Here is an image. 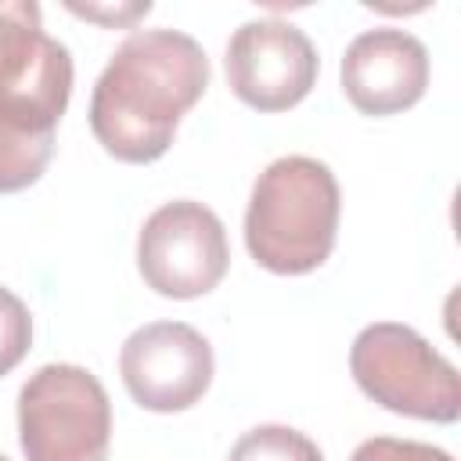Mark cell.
<instances>
[{
	"label": "cell",
	"instance_id": "1",
	"mask_svg": "<svg viewBox=\"0 0 461 461\" xmlns=\"http://www.w3.org/2000/svg\"><path fill=\"white\" fill-rule=\"evenodd\" d=\"M209 86L202 43L180 29L130 32L90 94V130L97 144L130 166L155 162L169 151L180 115Z\"/></svg>",
	"mask_w": 461,
	"mask_h": 461
},
{
	"label": "cell",
	"instance_id": "2",
	"mask_svg": "<svg viewBox=\"0 0 461 461\" xmlns=\"http://www.w3.org/2000/svg\"><path fill=\"white\" fill-rule=\"evenodd\" d=\"M339 209V180L324 162L281 155L252 184L245 245L270 274H310L335 249Z\"/></svg>",
	"mask_w": 461,
	"mask_h": 461
},
{
	"label": "cell",
	"instance_id": "3",
	"mask_svg": "<svg viewBox=\"0 0 461 461\" xmlns=\"http://www.w3.org/2000/svg\"><path fill=\"white\" fill-rule=\"evenodd\" d=\"M357 385L385 411L450 425L461 414L457 367L411 324H367L349 349Z\"/></svg>",
	"mask_w": 461,
	"mask_h": 461
},
{
	"label": "cell",
	"instance_id": "4",
	"mask_svg": "<svg viewBox=\"0 0 461 461\" xmlns=\"http://www.w3.org/2000/svg\"><path fill=\"white\" fill-rule=\"evenodd\" d=\"M18 443L25 461H104L112 403L79 364H43L18 389Z\"/></svg>",
	"mask_w": 461,
	"mask_h": 461
},
{
	"label": "cell",
	"instance_id": "5",
	"mask_svg": "<svg viewBox=\"0 0 461 461\" xmlns=\"http://www.w3.org/2000/svg\"><path fill=\"white\" fill-rule=\"evenodd\" d=\"M230 267L220 216L191 198L158 205L137 234V270L166 299H198L212 292Z\"/></svg>",
	"mask_w": 461,
	"mask_h": 461
},
{
	"label": "cell",
	"instance_id": "6",
	"mask_svg": "<svg viewBox=\"0 0 461 461\" xmlns=\"http://www.w3.org/2000/svg\"><path fill=\"white\" fill-rule=\"evenodd\" d=\"M72 94V54L43 32L36 0H0V112L58 130Z\"/></svg>",
	"mask_w": 461,
	"mask_h": 461
},
{
	"label": "cell",
	"instance_id": "7",
	"mask_svg": "<svg viewBox=\"0 0 461 461\" xmlns=\"http://www.w3.org/2000/svg\"><path fill=\"white\" fill-rule=\"evenodd\" d=\"M119 375L133 403L144 411H187L212 382V346L184 321H151L122 342Z\"/></svg>",
	"mask_w": 461,
	"mask_h": 461
},
{
	"label": "cell",
	"instance_id": "8",
	"mask_svg": "<svg viewBox=\"0 0 461 461\" xmlns=\"http://www.w3.org/2000/svg\"><path fill=\"white\" fill-rule=\"evenodd\" d=\"M227 83L249 108L285 112L317 83V47L285 18L241 22L227 43Z\"/></svg>",
	"mask_w": 461,
	"mask_h": 461
},
{
	"label": "cell",
	"instance_id": "9",
	"mask_svg": "<svg viewBox=\"0 0 461 461\" xmlns=\"http://www.w3.org/2000/svg\"><path fill=\"white\" fill-rule=\"evenodd\" d=\"M429 86V50L407 29H367L342 54V90L364 115H396L421 101Z\"/></svg>",
	"mask_w": 461,
	"mask_h": 461
},
{
	"label": "cell",
	"instance_id": "10",
	"mask_svg": "<svg viewBox=\"0 0 461 461\" xmlns=\"http://www.w3.org/2000/svg\"><path fill=\"white\" fill-rule=\"evenodd\" d=\"M54 155V130L0 112V194L36 184Z\"/></svg>",
	"mask_w": 461,
	"mask_h": 461
},
{
	"label": "cell",
	"instance_id": "11",
	"mask_svg": "<svg viewBox=\"0 0 461 461\" xmlns=\"http://www.w3.org/2000/svg\"><path fill=\"white\" fill-rule=\"evenodd\" d=\"M227 461H324V454L292 425H256L230 447Z\"/></svg>",
	"mask_w": 461,
	"mask_h": 461
},
{
	"label": "cell",
	"instance_id": "12",
	"mask_svg": "<svg viewBox=\"0 0 461 461\" xmlns=\"http://www.w3.org/2000/svg\"><path fill=\"white\" fill-rule=\"evenodd\" d=\"M32 346V317L29 306L0 285V375L14 371L22 364V357Z\"/></svg>",
	"mask_w": 461,
	"mask_h": 461
},
{
	"label": "cell",
	"instance_id": "13",
	"mask_svg": "<svg viewBox=\"0 0 461 461\" xmlns=\"http://www.w3.org/2000/svg\"><path fill=\"white\" fill-rule=\"evenodd\" d=\"M349 461H454L443 447L418 443V439H396V436H371L364 439Z\"/></svg>",
	"mask_w": 461,
	"mask_h": 461
},
{
	"label": "cell",
	"instance_id": "14",
	"mask_svg": "<svg viewBox=\"0 0 461 461\" xmlns=\"http://www.w3.org/2000/svg\"><path fill=\"white\" fill-rule=\"evenodd\" d=\"M68 11H76V14H83V18H94V22H104V25H119V22H133V18H140V14H148L151 11V4H126L122 11L115 7V11H108V7H83V4H68Z\"/></svg>",
	"mask_w": 461,
	"mask_h": 461
},
{
	"label": "cell",
	"instance_id": "15",
	"mask_svg": "<svg viewBox=\"0 0 461 461\" xmlns=\"http://www.w3.org/2000/svg\"><path fill=\"white\" fill-rule=\"evenodd\" d=\"M0 461H11V457H7V454H0Z\"/></svg>",
	"mask_w": 461,
	"mask_h": 461
}]
</instances>
